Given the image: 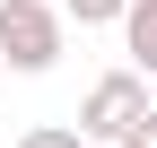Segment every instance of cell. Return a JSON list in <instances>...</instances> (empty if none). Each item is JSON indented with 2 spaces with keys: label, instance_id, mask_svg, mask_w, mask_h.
I'll list each match as a JSON object with an SVG mask.
<instances>
[{
  "label": "cell",
  "instance_id": "277c9868",
  "mask_svg": "<svg viewBox=\"0 0 157 148\" xmlns=\"http://www.w3.org/2000/svg\"><path fill=\"white\" fill-rule=\"evenodd\" d=\"M122 9H131V0H61L70 26H122Z\"/></svg>",
  "mask_w": 157,
  "mask_h": 148
},
{
  "label": "cell",
  "instance_id": "6da1fadb",
  "mask_svg": "<svg viewBox=\"0 0 157 148\" xmlns=\"http://www.w3.org/2000/svg\"><path fill=\"white\" fill-rule=\"evenodd\" d=\"M61 52H70V17H61V0H0V61H9V70L44 79Z\"/></svg>",
  "mask_w": 157,
  "mask_h": 148
},
{
  "label": "cell",
  "instance_id": "5b68a950",
  "mask_svg": "<svg viewBox=\"0 0 157 148\" xmlns=\"http://www.w3.org/2000/svg\"><path fill=\"white\" fill-rule=\"evenodd\" d=\"M17 148H87V131H70V122H35Z\"/></svg>",
  "mask_w": 157,
  "mask_h": 148
},
{
  "label": "cell",
  "instance_id": "3957f363",
  "mask_svg": "<svg viewBox=\"0 0 157 148\" xmlns=\"http://www.w3.org/2000/svg\"><path fill=\"white\" fill-rule=\"evenodd\" d=\"M122 52H131L140 79H157V0H131L122 9Z\"/></svg>",
  "mask_w": 157,
  "mask_h": 148
},
{
  "label": "cell",
  "instance_id": "8992f818",
  "mask_svg": "<svg viewBox=\"0 0 157 148\" xmlns=\"http://www.w3.org/2000/svg\"><path fill=\"white\" fill-rule=\"evenodd\" d=\"M113 148H157V105H140V122H131V131L113 139Z\"/></svg>",
  "mask_w": 157,
  "mask_h": 148
},
{
  "label": "cell",
  "instance_id": "52a82bcc",
  "mask_svg": "<svg viewBox=\"0 0 157 148\" xmlns=\"http://www.w3.org/2000/svg\"><path fill=\"white\" fill-rule=\"evenodd\" d=\"M0 79H9V61H0Z\"/></svg>",
  "mask_w": 157,
  "mask_h": 148
},
{
  "label": "cell",
  "instance_id": "7a4b0ae2",
  "mask_svg": "<svg viewBox=\"0 0 157 148\" xmlns=\"http://www.w3.org/2000/svg\"><path fill=\"white\" fill-rule=\"evenodd\" d=\"M140 105H148V79H140V70H105V79L78 96V131H87V148H113L131 122H140Z\"/></svg>",
  "mask_w": 157,
  "mask_h": 148
}]
</instances>
